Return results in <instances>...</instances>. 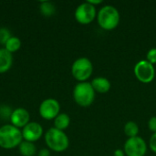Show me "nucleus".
Returning <instances> with one entry per match:
<instances>
[{
	"instance_id": "nucleus-10",
	"label": "nucleus",
	"mask_w": 156,
	"mask_h": 156,
	"mask_svg": "<svg viewBox=\"0 0 156 156\" xmlns=\"http://www.w3.org/2000/svg\"><path fill=\"white\" fill-rule=\"evenodd\" d=\"M23 140L30 143L38 141L43 135V127L35 122H30L22 129Z\"/></svg>"
},
{
	"instance_id": "nucleus-17",
	"label": "nucleus",
	"mask_w": 156,
	"mask_h": 156,
	"mask_svg": "<svg viewBox=\"0 0 156 156\" xmlns=\"http://www.w3.org/2000/svg\"><path fill=\"white\" fill-rule=\"evenodd\" d=\"M138 133H139V127H138L136 122L131 121V122H128L125 123V125H124V133L129 138L136 137Z\"/></svg>"
},
{
	"instance_id": "nucleus-1",
	"label": "nucleus",
	"mask_w": 156,
	"mask_h": 156,
	"mask_svg": "<svg viewBox=\"0 0 156 156\" xmlns=\"http://www.w3.org/2000/svg\"><path fill=\"white\" fill-rule=\"evenodd\" d=\"M23 142L22 132L12 124L0 127V147L3 149H13L18 147Z\"/></svg>"
},
{
	"instance_id": "nucleus-20",
	"label": "nucleus",
	"mask_w": 156,
	"mask_h": 156,
	"mask_svg": "<svg viewBox=\"0 0 156 156\" xmlns=\"http://www.w3.org/2000/svg\"><path fill=\"white\" fill-rule=\"evenodd\" d=\"M146 60L148 61V62H150L151 64H155L156 63V48H151L149 51H148V53H147V55H146Z\"/></svg>"
},
{
	"instance_id": "nucleus-2",
	"label": "nucleus",
	"mask_w": 156,
	"mask_h": 156,
	"mask_svg": "<svg viewBox=\"0 0 156 156\" xmlns=\"http://www.w3.org/2000/svg\"><path fill=\"white\" fill-rule=\"evenodd\" d=\"M45 142L48 147L54 152H63L69 144L67 134L60 130L52 127L45 134Z\"/></svg>"
},
{
	"instance_id": "nucleus-5",
	"label": "nucleus",
	"mask_w": 156,
	"mask_h": 156,
	"mask_svg": "<svg viewBox=\"0 0 156 156\" xmlns=\"http://www.w3.org/2000/svg\"><path fill=\"white\" fill-rule=\"evenodd\" d=\"M93 66L88 58H80L76 59L71 67L72 76L80 82L86 81L92 74Z\"/></svg>"
},
{
	"instance_id": "nucleus-3",
	"label": "nucleus",
	"mask_w": 156,
	"mask_h": 156,
	"mask_svg": "<svg viewBox=\"0 0 156 156\" xmlns=\"http://www.w3.org/2000/svg\"><path fill=\"white\" fill-rule=\"evenodd\" d=\"M120 13L112 5H107L101 7L98 13V23L105 30H112L119 25Z\"/></svg>"
},
{
	"instance_id": "nucleus-8",
	"label": "nucleus",
	"mask_w": 156,
	"mask_h": 156,
	"mask_svg": "<svg viewBox=\"0 0 156 156\" xmlns=\"http://www.w3.org/2000/svg\"><path fill=\"white\" fill-rule=\"evenodd\" d=\"M96 16V7L88 2L80 4L75 11L76 20L82 25L91 23Z\"/></svg>"
},
{
	"instance_id": "nucleus-24",
	"label": "nucleus",
	"mask_w": 156,
	"mask_h": 156,
	"mask_svg": "<svg viewBox=\"0 0 156 156\" xmlns=\"http://www.w3.org/2000/svg\"><path fill=\"white\" fill-rule=\"evenodd\" d=\"M124 154H125L124 151L120 150V149H118L114 152V156H124Z\"/></svg>"
},
{
	"instance_id": "nucleus-23",
	"label": "nucleus",
	"mask_w": 156,
	"mask_h": 156,
	"mask_svg": "<svg viewBox=\"0 0 156 156\" xmlns=\"http://www.w3.org/2000/svg\"><path fill=\"white\" fill-rule=\"evenodd\" d=\"M37 156H50V152L48 149H41L38 152Z\"/></svg>"
},
{
	"instance_id": "nucleus-9",
	"label": "nucleus",
	"mask_w": 156,
	"mask_h": 156,
	"mask_svg": "<svg viewBox=\"0 0 156 156\" xmlns=\"http://www.w3.org/2000/svg\"><path fill=\"white\" fill-rule=\"evenodd\" d=\"M60 111V105L58 101L55 99H46L39 105V114L40 116L48 121L54 120Z\"/></svg>"
},
{
	"instance_id": "nucleus-19",
	"label": "nucleus",
	"mask_w": 156,
	"mask_h": 156,
	"mask_svg": "<svg viewBox=\"0 0 156 156\" xmlns=\"http://www.w3.org/2000/svg\"><path fill=\"white\" fill-rule=\"evenodd\" d=\"M10 37L11 36L9 34V31L6 28H0V43L5 44Z\"/></svg>"
},
{
	"instance_id": "nucleus-21",
	"label": "nucleus",
	"mask_w": 156,
	"mask_h": 156,
	"mask_svg": "<svg viewBox=\"0 0 156 156\" xmlns=\"http://www.w3.org/2000/svg\"><path fill=\"white\" fill-rule=\"evenodd\" d=\"M148 127H149V129H150L154 133H156V116L152 117V118L149 120V122H148Z\"/></svg>"
},
{
	"instance_id": "nucleus-16",
	"label": "nucleus",
	"mask_w": 156,
	"mask_h": 156,
	"mask_svg": "<svg viewBox=\"0 0 156 156\" xmlns=\"http://www.w3.org/2000/svg\"><path fill=\"white\" fill-rule=\"evenodd\" d=\"M20 48H21V40L17 37L11 36L5 44V48L11 54L19 50Z\"/></svg>"
},
{
	"instance_id": "nucleus-14",
	"label": "nucleus",
	"mask_w": 156,
	"mask_h": 156,
	"mask_svg": "<svg viewBox=\"0 0 156 156\" xmlns=\"http://www.w3.org/2000/svg\"><path fill=\"white\" fill-rule=\"evenodd\" d=\"M70 123V118L67 113H59L54 119V127L58 130L64 131L69 127Z\"/></svg>"
},
{
	"instance_id": "nucleus-22",
	"label": "nucleus",
	"mask_w": 156,
	"mask_h": 156,
	"mask_svg": "<svg viewBox=\"0 0 156 156\" xmlns=\"http://www.w3.org/2000/svg\"><path fill=\"white\" fill-rule=\"evenodd\" d=\"M149 145H150L151 150H152L154 153H155L156 154V133H154L152 135V137H151V139H150Z\"/></svg>"
},
{
	"instance_id": "nucleus-6",
	"label": "nucleus",
	"mask_w": 156,
	"mask_h": 156,
	"mask_svg": "<svg viewBox=\"0 0 156 156\" xmlns=\"http://www.w3.org/2000/svg\"><path fill=\"white\" fill-rule=\"evenodd\" d=\"M134 74L139 81L150 83L155 77V69L154 65L147 60H141L134 67Z\"/></svg>"
},
{
	"instance_id": "nucleus-7",
	"label": "nucleus",
	"mask_w": 156,
	"mask_h": 156,
	"mask_svg": "<svg viewBox=\"0 0 156 156\" xmlns=\"http://www.w3.org/2000/svg\"><path fill=\"white\" fill-rule=\"evenodd\" d=\"M146 151L147 145L142 137L129 138L124 144V153L127 156H144Z\"/></svg>"
},
{
	"instance_id": "nucleus-4",
	"label": "nucleus",
	"mask_w": 156,
	"mask_h": 156,
	"mask_svg": "<svg viewBox=\"0 0 156 156\" xmlns=\"http://www.w3.org/2000/svg\"><path fill=\"white\" fill-rule=\"evenodd\" d=\"M73 98L77 104L82 107H88L92 104L95 99V90L91 83L84 81L79 82L73 90Z\"/></svg>"
},
{
	"instance_id": "nucleus-18",
	"label": "nucleus",
	"mask_w": 156,
	"mask_h": 156,
	"mask_svg": "<svg viewBox=\"0 0 156 156\" xmlns=\"http://www.w3.org/2000/svg\"><path fill=\"white\" fill-rule=\"evenodd\" d=\"M40 11L42 15H44L45 16H50L55 13V6L52 3L44 1V2H41Z\"/></svg>"
},
{
	"instance_id": "nucleus-11",
	"label": "nucleus",
	"mask_w": 156,
	"mask_h": 156,
	"mask_svg": "<svg viewBox=\"0 0 156 156\" xmlns=\"http://www.w3.org/2000/svg\"><path fill=\"white\" fill-rule=\"evenodd\" d=\"M30 114L24 108H16L10 114V121L12 125L20 129L24 128L27 123H29Z\"/></svg>"
},
{
	"instance_id": "nucleus-15",
	"label": "nucleus",
	"mask_w": 156,
	"mask_h": 156,
	"mask_svg": "<svg viewBox=\"0 0 156 156\" xmlns=\"http://www.w3.org/2000/svg\"><path fill=\"white\" fill-rule=\"evenodd\" d=\"M19 152L23 156H34L37 153V148L33 143L23 141L18 146Z\"/></svg>"
},
{
	"instance_id": "nucleus-13",
	"label": "nucleus",
	"mask_w": 156,
	"mask_h": 156,
	"mask_svg": "<svg viewBox=\"0 0 156 156\" xmlns=\"http://www.w3.org/2000/svg\"><path fill=\"white\" fill-rule=\"evenodd\" d=\"M91 86L95 91L99 93H106L110 90L112 84L108 79L103 77H98L91 81Z\"/></svg>"
},
{
	"instance_id": "nucleus-25",
	"label": "nucleus",
	"mask_w": 156,
	"mask_h": 156,
	"mask_svg": "<svg viewBox=\"0 0 156 156\" xmlns=\"http://www.w3.org/2000/svg\"><path fill=\"white\" fill-rule=\"evenodd\" d=\"M88 3H90V5H94L95 6V5H99V4H101V3H102V1L101 0H96V1H93V0H88L87 1Z\"/></svg>"
},
{
	"instance_id": "nucleus-12",
	"label": "nucleus",
	"mask_w": 156,
	"mask_h": 156,
	"mask_svg": "<svg viewBox=\"0 0 156 156\" xmlns=\"http://www.w3.org/2000/svg\"><path fill=\"white\" fill-rule=\"evenodd\" d=\"M13 63V57L5 48H0V74L8 71Z\"/></svg>"
}]
</instances>
